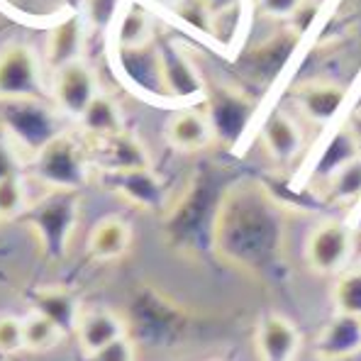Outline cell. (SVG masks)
I'll return each mask as SVG.
<instances>
[{"instance_id": "1", "label": "cell", "mask_w": 361, "mask_h": 361, "mask_svg": "<svg viewBox=\"0 0 361 361\" xmlns=\"http://www.w3.org/2000/svg\"><path fill=\"white\" fill-rule=\"evenodd\" d=\"M78 220V190H49L44 198L27 205L20 222L30 227L42 244V252L51 262L66 257L68 240Z\"/></svg>"}, {"instance_id": "2", "label": "cell", "mask_w": 361, "mask_h": 361, "mask_svg": "<svg viewBox=\"0 0 361 361\" xmlns=\"http://www.w3.org/2000/svg\"><path fill=\"white\" fill-rule=\"evenodd\" d=\"M0 127L30 157H37L51 140L63 135L59 115L47 100H0Z\"/></svg>"}, {"instance_id": "3", "label": "cell", "mask_w": 361, "mask_h": 361, "mask_svg": "<svg viewBox=\"0 0 361 361\" xmlns=\"http://www.w3.org/2000/svg\"><path fill=\"white\" fill-rule=\"evenodd\" d=\"M88 152L63 132L32 157V173L51 190H81L88 180Z\"/></svg>"}, {"instance_id": "4", "label": "cell", "mask_w": 361, "mask_h": 361, "mask_svg": "<svg viewBox=\"0 0 361 361\" xmlns=\"http://www.w3.org/2000/svg\"><path fill=\"white\" fill-rule=\"evenodd\" d=\"M42 61L25 42L0 47V100H47Z\"/></svg>"}, {"instance_id": "5", "label": "cell", "mask_w": 361, "mask_h": 361, "mask_svg": "<svg viewBox=\"0 0 361 361\" xmlns=\"http://www.w3.org/2000/svg\"><path fill=\"white\" fill-rule=\"evenodd\" d=\"M352 230L344 222L327 220L310 232L305 242V259L315 274H339L352 257Z\"/></svg>"}, {"instance_id": "6", "label": "cell", "mask_w": 361, "mask_h": 361, "mask_svg": "<svg viewBox=\"0 0 361 361\" xmlns=\"http://www.w3.org/2000/svg\"><path fill=\"white\" fill-rule=\"evenodd\" d=\"M98 93V78L83 59L66 63L51 76V98L66 118H81Z\"/></svg>"}, {"instance_id": "7", "label": "cell", "mask_w": 361, "mask_h": 361, "mask_svg": "<svg viewBox=\"0 0 361 361\" xmlns=\"http://www.w3.org/2000/svg\"><path fill=\"white\" fill-rule=\"evenodd\" d=\"M88 157L103 169V173L152 169L149 154H147L145 145L127 130H122L113 137H105V140L90 142Z\"/></svg>"}, {"instance_id": "8", "label": "cell", "mask_w": 361, "mask_h": 361, "mask_svg": "<svg viewBox=\"0 0 361 361\" xmlns=\"http://www.w3.org/2000/svg\"><path fill=\"white\" fill-rule=\"evenodd\" d=\"M27 302L32 312H39L42 317L59 327V332L76 334L78 320H81V302L68 288L61 286H42V288H32L27 293Z\"/></svg>"}, {"instance_id": "9", "label": "cell", "mask_w": 361, "mask_h": 361, "mask_svg": "<svg viewBox=\"0 0 361 361\" xmlns=\"http://www.w3.org/2000/svg\"><path fill=\"white\" fill-rule=\"evenodd\" d=\"M86 20L83 15H68L61 23H56L49 30L44 42V66L51 73L61 66L83 59V42H86Z\"/></svg>"}, {"instance_id": "10", "label": "cell", "mask_w": 361, "mask_h": 361, "mask_svg": "<svg viewBox=\"0 0 361 361\" xmlns=\"http://www.w3.org/2000/svg\"><path fill=\"white\" fill-rule=\"evenodd\" d=\"M361 352V317L337 315L327 322L315 339L317 361H344Z\"/></svg>"}, {"instance_id": "11", "label": "cell", "mask_w": 361, "mask_h": 361, "mask_svg": "<svg viewBox=\"0 0 361 361\" xmlns=\"http://www.w3.org/2000/svg\"><path fill=\"white\" fill-rule=\"evenodd\" d=\"M103 180L110 190H115L125 200H130V203L140 205L145 210H159L164 205V185L154 176L152 169L103 173Z\"/></svg>"}, {"instance_id": "12", "label": "cell", "mask_w": 361, "mask_h": 361, "mask_svg": "<svg viewBox=\"0 0 361 361\" xmlns=\"http://www.w3.org/2000/svg\"><path fill=\"white\" fill-rule=\"evenodd\" d=\"M257 349L262 361H293L300 349V334L283 315H267L259 322Z\"/></svg>"}, {"instance_id": "13", "label": "cell", "mask_w": 361, "mask_h": 361, "mask_svg": "<svg viewBox=\"0 0 361 361\" xmlns=\"http://www.w3.org/2000/svg\"><path fill=\"white\" fill-rule=\"evenodd\" d=\"M215 125L205 113L195 108L178 110L166 125V142L178 152H198L210 145Z\"/></svg>"}, {"instance_id": "14", "label": "cell", "mask_w": 361, "mask_h": 361, "mask_svg": "<svg viewBox=\"0 0 361 361\" xmlns=\"http://www.w3.org/2000/svg\"><path fill=\"white\" fill-rule=\"evenodd\" d=\"M157 68H159V86L164 93L173 98H193L200 93V78L195 76L193 66L188 63L180 51L161 49L157 51Z\"/></svg>"}, {"instance_id": "15", "label": "cell", "mask_w": 361, "mask_h": 361, "mask_svg": "<svg viewBox=\"0 0 361 361\" xmlns=\"http://www.w3.org/2000/svg\"><path fill=\"white\" fill-rule=\"evenodd\" d=\"M132 244V227L122 217H103L88 235V254L95 262H115Z\"/></svg>"}, {"instance_id": "16", "label": "cell", "mask_w": 361, "mask_h": 361, "mask_svg": "<svg viewBox=\"0 0 361 361\" xmlns=\"http://www.w3.org/2000/svg\"><path fill=\"white\" fill-rule=\"evenodd\" d=\"M344 93L342 86L337 83H325V81H317V83H307L302 86L298 93H295V103H298L300 113L305 115L307 120L312 122H330L334 115L342 110L344 105Z\"/></svg>"}, {"instance_id": "17", "label": "cell", "mask_w": 361, "mask_h": 361, "mask_svg": "<svg viewBox=\"0 0 361 361\" xmlns=\"http://www.w3.org/2000/svg\"><path fill=\"white\" fill-rule=\"evenodd\" d=\"M127 327L122 322V317H118L110 310H88L81 315L78 320V330L76 337L81 342V347L86 349L88 354L103 349L105 344L115 342V339L125 337Z\"/></svg>"}, {"instance_id": "18", "label": "cell", "mask_w": 361, "mask_h": 361, "mask_svg": "<svg viewBox=\"0 0 361 361\" xmlns=\"http://www.w3.org/2000/svg\"><path fill=\"white\" fill-rule=\"evenodd\" d=\"M264 145L276 161L288 164L302 149V132L286 113H274L262 130Z\"/></svg>"}, {"instance_id": "19", "label": "cell", "mask_w": 361, "mask_h": 361, "mask_svg": "<svg viewBox=\"0 0 361 361\" xmlns=\"http://www.w3.org/2000/svg\"><path fill=\"white\" fill-rule=\"evenodd\" d=\"M78 122H81L83 135H86L90 142L105 140V137H113L125 130L120 105L105 93L95 95V100L86 108V113L78 118Z\"/></svg>"}, {"instance_id": "20", "label": "cell", "mask_w": 361, "mask_h": 361, "mask_svg": "<svg viewBox=\"0 0 361 361\" xmlns=\"http://www.w3.org/2000/svg\"><path fill=\"white\" fill-rule=\"evenodd\" d=\"M154 39V23L152 15L145 8L135 5V8L125 10L118 25V44L122 51H142L149 47Z\"/></svg>"}, {"instance_id": "21", "label": "cell", "mask_w": 361, "mask_h": 361, "mask_svg": "<svg viewBox=\"0 0 361 361\" xmlns=\"http://www.w3.org/2000/svg\"><path fill=\"white\" fill-rule=\"evenodd\" d=\"M23 332H25V349L30 352H47V349L56 347L61 342L63 334L59 327L51 325L47 317H42L39 312H32L23 317Z\"/></svg>"}, {"instance_id": "22", "label": "cell", "mask_w": 361, "mask_h": 361, "mask_svg": "<svg viewBox=\"0 0 361 361\" xmlns=\"http://www.w3.org/2000/svg\"><path fill=\"white\" fill-rule=\"evenodd\" d=\"M332 300L337 312L361 317V269L344 271L332 290Z\"/></svg>"}, {"instance_id": "23", "label": "cell", "mask_w": 361, "mask_h": 361, "mask_svg": "<svg viewBox=\"0 0 361 361\" xmlns=\"http://www.w3.org/2000/svg\"><path fill=\"white\" fill-rule=\"evenodd\" d=\"M330 195L334 200H357L361 195V154L354 157L352 161L342 164L337 171H332L330 176Z\"/></svg>"}, {"instance_id": "24", "label": "cell", "mask_w": 361, "mask_h": 361, "mask_svg": "<svg viewBox=\"0 0 361 361\" xmlns=\"http://www.w3.org/2000/svg\"><path fill=\"white\" fill-rule=\"evenodd\" d=\"M27 210V190L23 173L0 180V220H20Z\"/></svg>"}, {"instance_id": "25", "label": "cell", "mask_w": 361, "mask_h": 361, "mask_svg": "<svg viewBox=\"0 0 361 361\" xmlns=\"http://www.w3.org/2000/svg\"><path fill=\"white\" fill-rule=\"evenodd\" d=\"M120 8V0H81V15L90 30H108Z\"/></svg>"}, {"instance_id": "26", "label": "cell", "mask_w": 361, "mask_h": 361, "mask_svg": "<svg viewBox=\"0 0 361 361\" xmlns=\"http://www.w3.org/2000/svg\"><path fill=\"white\" fill-rule=\"evenodd\" d=\"M25 349L23 320L15 315H0V359L13 357Z\"/></svg>"}, {"instance_id": "27", "label": "cell", "mask_w": 361, "mask_h": 361, "mask_svg": "<svg viewBox=\"0 0 361 361\" xmlns=\"http://www.w3.org/2000/svg\"><path fill=\"white\" fill-rule=\"evenodd\" d=\"M88 361H137L135 339H132L130 334H125V337L105 344L98 352L88 354Z\"/></svg>"}, {"instance_id": "28", "label": "cell", "mask_w": 361, "mask_h": 361, "mask_svg": "<svg viewBox=\"0 0 361 361\" xmlns=\"http://www.w3.org/2000/svg\"><path fill=\"white\" fill-rule=\"evenodd\" d=\"M305 5V0H259V8L269 15V18L281 20H293V15Z\"/></svg>"}, {"instance_id": "29", "label": "cell", "mask_w": 361, "mask_h": 361, "mask_svg": "<svg viewBox=\"0 0 361 361\" xmlns=\"http://www.w3.org/2000/svg\"><path fill=\"white\" fill-rule=\"evenodd\" d=\"M20 173V159L18 152L13 149L10 140L5 135H0V180L13 178Z\"/></svg>"}, {"instance_id": "30", "label": "cell", "mask_w": 361, "mask_h": 361, "mask_svg": "<svg viewBox=\"0 0 361 361\" xmlns=\"http://www.w3.org/2000/svg\"><path fill=\"white\" fill-rule=\"evenodd\" d=\"M200 3L205 5V8L210 10V13H215V10H220V8H225V5H230L232 0H200Z\"/></svg>"}]
</instances>
